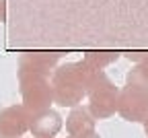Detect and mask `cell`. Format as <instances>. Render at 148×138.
<instances>
[{"mask_svg":"<svg viewBox=\"0 0 148 138\" xmlns=\"http://www.w3.org/2000/svg\"><path fill=\"white\" fill-rule=\"evenodd\" d=\"M95 74L97 70H92L82 60L56 66L49 78L53 103L62 107H78V103L86 97V89L90 81L95 78Z\"/></svg>","mask_w":148,"mask_h":138,"instance_id":"obj_1","label":"cell"},{"mask_svg":"<svg viewBox=\"0 0 148 138\" xmlns=\"http://www.w3.org/2000/svg\"><path fill=\"white\" fill-rule=\"evenodd\" d=\"M88 97V113L95 120H107L117 111V99H119V89L113 85V81L105 74L97 72L95 78L90 81L86 89Z\"/></svg>","mask_w":148,"mask_h":138,"instance_id":"obj_2","label":"cell"},{"mask_svg":"<svg viewBox=\"0 0 148 138\" xmlns=\"http://www.w3.org/2000/svg\"><path fill=\"white\" fill-rule=\"evenodd\" d=\"M16 76H18V87H21V97H23L21 105L31 115L47 111L49 105L53 103L49 78L39 74H16Z\"/></svg>","mask_w":148,"mask_h":138,"instance_id":"obj_3","label":"cell"},{"mask_svg":"<svg viewBox=\"0 0 148 138\" xmlns=\"http://www.w3.org/2000/svg\"><path fill=\"white\" fill-rule=\"evenodd\" d=\"M117 113L127 122H144L148 117V87L125 83V87L119 91Z\"/></svg>","mask_w":148,"mask_h":138,"instance_id":"obj_4","label":"cell"},{"mask_svg":"<svg viewBox=\"0 0 148 138\" xmlns=\"http://www.w3.org/2000/svg\"><path fill=\"white\" fill-rule=\"evenodd\" d=\"M62 54L60 52H25L18 58L16 74H39L51 78V72L58 66Z\"/></svg>","mask_w":148,"mask_h":138,"instance_id":"obj_5","label":"cell"},{"mask_svg":"<svg viewBox=\"0 0 148 138\" xmlns=\"http://www.w3.org/2000/svg\"><path fill=\"white\" fill-rule=\"evenodd\" d=\"M31 113L23 105H10L0 111V138H21L29 132Z\"/></svg>","mask_w":148,"mask_h":138,"instance_id":"obj_6","label":"cell"},{"mask_svg":"<svg viewBox=\"0 0 148 138\" xmlns=\"http://www.w3.org/2000/svg\"><path fill=\"white\" fill-rule=\"evenodd\" d=\"M62 126H64L62 115L53 109H47L37 115H31L29 132L35 138H56V134L62 130Z\"/></svg>","mask_w":148,"mask_h":138,"instance_id":"obj_7","label":"cell"},{"mask_svg":"<svg viewBox=\"0 0 148 138\" xmlns=\"http://www.w3.org/2000/svg\"><path fill=\"white\" fill-rule=\"evenodd\" d=\"M95 117L88 113L86 107H72L70 115L66 117V132L68 138H76L86 132H95Z\"/></svg>","mask_w":148,"mask_h":138,"instance_id":"obj_8","label":"cell"},{"mask_svg":"<svg viewBox=\"0 0 148 138\" xmlns=\"http://www.w3.org/2000/svg\"><path fill=\"white\" fill-rule=\"evenodd\" d=\"M125 56L130 60H136V66L125 76V83H138L148 87V52H130Z\"/></svg>","mask_w":148,"mask_h":138,"instance_id":"obj_9","label":"cell"},{"mask_svg":"<svg viewBox=\"0 0 148 138\" xmlns=\"http://www.w3.org/2000/svg\"><path fill=\"white\" fill-rule=\"evenodd\" d=\"M117 58H119L117 52H84L82 62L88 64L92 70L103 72V68H107L109 64H113Z\"/></svg>","mask_w":148,"mask_h":138,"instance_id":"obj_10","label":"cell"},{"mask_svg":"<svg viewBox=\"0 0 148 138\" xmlns=\"http://www.w3.org/2000/svg\"><path fill=\"white\" fill-rule=\"evenodd\" d=\"M6 21V0H0V23Z\"/></svg>","mask_w":148,"mask_h":138,"instance_id":"obj_11","label":"cell"},{"mask_svg":"<svg viewBox=\"0 0 148 138\" xmlns=\"http://www.w3.org/2000/svg\"><path fill=\"white\" fill-rule=\"evenodd\" d=\"M76 138H101L97 132H86V134H80V136H76Z\"/></svg>","mask_w":148,"mask_h":138,"instance_id":"obj_12","label":"cell"},{"mask_svg":"<svg viewBox=\"0 0 148 138\" xmlns=\"http://www.w3.org/2000/svg\"><path fill=\"white\" fill-rule=\"evenodd\" d=\"M144 132H146V136H148V117L144 120Z\"/></svg>","mask_w":148,"mask_h":138,"instance_id":"obj_13","label":"cell"}]
</instances>
